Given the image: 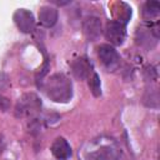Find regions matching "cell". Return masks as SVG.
I'll use <instances>...</instances> for the list:
<instances>
[{
  "mask_svg": "<svg viewBox=\"0 0 160 160\" xmlns=\"http://www.w3.org/2000/svg\"><path fill=\"white\" fill-rule=\"evenodd\" d=\"M41 110V101L34 92H26L21 98H19L15 106L16 118H29L36 119V115Z\"/></svg>",
  "mask_w": 160,
  "mask_h": 160,
  "instance_id": "7a4b0ae2",
  "label": "cell"
},
{
  "mask_svg": "<svg viewBox=\"0 0 160 160\" xmlns=\"http://www.w3.org/2000/svg\"><path fill=\"white\" fill-rule=\"evenodd\" d=\"M160 14V2L159 1H146L142 6V18L145 21L150 22L156 19Z\"/></svg>",
  "mask_w": 160,
  "mask_h": 160,
  "instance_id": "7c38bea8",
  "label": "cell"
},
{
  "mask_svg": "<svg viewBox=\"0 0 160 160\" xmlns=\"http://www.w3.org/2000/svg\"><path fill=\"white\" fill-rule=\"evenodd\" d=\"M4 148H5V145H4V140H1V139H0V154L2 152Z\"/></svg>",
  "mask_w": 160,
  "mask_h": 160,
  "instance_id": "2e32d148",
  "label": "cell"
},
{
  "mask_svg": "<svg viewBox=\"0 0 160 160\" xmlns=\"http://www.w3.org/2000/svg\"><path fill=\"white\" fill-rule=\"evenodd\" d=\"M86 160H126L121 149L114 145H105L86 155Z\"/></svg>",
  "mask_w": 160,
  "mask_h": 160,
  "instance_id": "8992f818",
  "label": "cell"
},
{
  "mask_svg": "<svg viewBox=\"0 0 160 160\" xmlns=\"http://www.w3.org/2000/svg\"><path fill=\"white\" fill-rule=\"evenodd\" d=\"M159 40L158 22H146L138 28L135 32V41L145 50H151Z\"/></svg>",
  "mask_w": 160,
  "mask_h": 160,
  "instance_id": "3957f363",
  "label": "cell"
},
{
  "mask_svg": "<svg viewBox=\"0 0 160 160\" xmlns=\"http://www.w3.org/2000/svg\"><path fill=\"white\" fill-rule=\"evenodd\" d=\"M50 151L52 154V156L58 160H68L71 158L72 151H71V146L68 142L66 139L59 136L54 140V142L51 144Z\"/></svg>",
  "mask_w": 160,
  "mask_h": 160,
  "instance_id": "30bf717a",
  "label": "cell"
},
{
  "mask_svg": "<svg viewBox=\"0 0 160 160\" xmlns=\"http://www.w3.org/2000/svg\"><path fill=\"white\" fill-rule=\"evenodd\" d=\"M71 70L76 79L79 80H88L95 71L91 61L86 56H81L71 62Z\"/></svg>",
  "mask_w": 160,
  "mask_h": 160,
  "instance_id": "9c48e42d",
  "label": "cell"
},
{
  "mask_svg": "<svg viewBox=\"0 0 160 160\" xmlns=\"http://www.w3.org/2000/svg\"><path fill=\"white\" fill-rule=\"evenodd\" d=\"M88 80H89V86H90V90H91L92 95L94 96H100L101 95V85H100L99 75L96 72H94Z\"/></svg>",
  "mask_w": 160,
  "mask_h": 160,
  "instance_id": "5bb4252c",
  "label": "cell"
},
{
  "mask_svg": "<svg viewBox=\"0 0 160 160\" xmlns=\"http://www.w3.org/2000/svg\"><path fill=\"white\" fill-rule=\"evenodd\" d=\"M82 32L89 41H96L102 35L101 20L98 16H86L82 20Z\"/></svg>",
  "mask_w": 160,
  "mask_h": 160,
  "instance_id": "ba28073f",
  "label": "cell"
},
{
  "mask_svg": "<svg viewBox=\"0 0 160 160\" xmlns=\"http://www.w3.org/2000/svg\"><path fill=\"white\" fill-rule=\"evenodd\" d=\"M58 16L59 14H58L56 8L44 5L39 10V22L44 28H52L58 21Z\"/></svg>",
  "mask_w": 160,
  "mask_h": 160,
  "instance_id": "8fae6325",
  "label": "cell"
},
{
  "mask_svg": "<svg viewBox=\"0 0 160 160\" xmlns=\"http://www.w3.org/2000/svg\"><path fill=\"white\" fill-rule=\"evenodd\" d=\"M9 108H10V101H9V99L0 94V110H1V111H6V110H9Z\"/></svg>",
  "mask_w": 160,
  "mask_h": 160,
  "instance_id": "9a60e30c",
  "label": "cell"
},
{
  "mask_svg": "<svg viewBox=\"0 0 160 160\" xmlns=\"http://www.w3.org/2000/svg\"><path fill=\"white\" fill-rule=\"evenodd\" d=\"M105 38L106 40L110 42V45H122L125 38H126V28L125 24H122L121 21L118 20H110L108 21L106 26H105Z\"/></svg>",
  "mask_w": 160,
  "mask_h": 160,
  "instance_id": "5b68a950",
  "label": "cell"
},
{
  "mask_svg": "<svg viewBox=\"0 0 160 160\" xmlns=\"http://www.w3.org/2000/svg\"><path fill=\"white\" fill-rule=\"evenodd\" d=\"M98 56L108 71H115L120 68L121 58L114 46L110 44H101L98 46Z\"/></svg>",
  "mask_w": 160,
  "mask_h": 160,
  "instance_id": "277c9868",
  "label": "cell"
},
{
  "mask_svg": "<svg viewBox=\"0 0 160 160\" xmlns=\"http://www.w3.org/2000/svg\"><path fill=\"white\" fill-rule=\"evenodd\" d=\"M14 22L24 34H31L35 30V18L32 12L26 9H18L14 12Z\"/></svg>",
  "mask_w": 160,
  "mask_h": 160,
  "instance_id": "52a82bcc",
  "label": "cell"
},
{
  "mask_svg": "<svg viewBox=\"0 0 160 160\" xmlns=\"http://www.w3.org/2000/svg\"><path fill=\"white\" fill-rule=\"evenodd\" d=\"M142 101L148 108L158 109L159 108V92H158V90L156 89H148L144 94Z\"/></svg>",
  "mask_w": 160,
  "mask_h": 160,
  "instance_id": "4fadbf2b",
  "label": "cell"
},
{
  "mask_svg": "<svg viewBox=\"0 0 160 160\" xmlns=\"http://www.w3.org/2000/svg\"><path fill=\"white\" fill-rule=\"evenodd\" d=\"M40 86L46 96L55 102H68L72 98V84L65 74H52Z\"/></svg>",
  "mask_w": 160,
  "mask_h": 160,
  "instance_id": "6da1fadb",
  "label": "cell"
}]
</instances>
